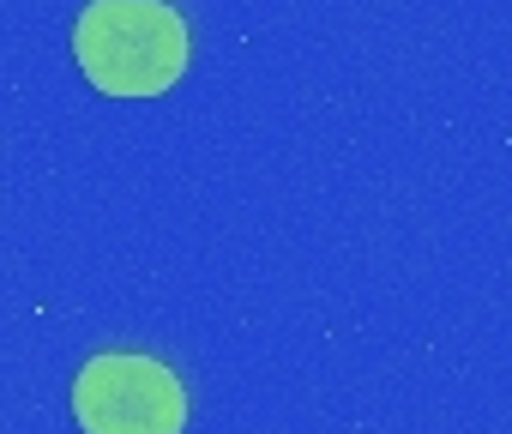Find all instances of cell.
I'll return each instance as SVG.
<instances>
[{
    "label": "cell",
    "instance_id": "cell-1",
    "mask_svg": "<svg viewBox=\"0 0 512 434\" xmlns=\"http://www.w3.org/2000/svg\"><path fill=\"white\" fill-rule=\"evenodd\" d=\"M73 55L103 97H163L187 73V19L169 0H91Z\"/></svg>",
    "mask_w": 512,
    "mask_h": 434
},
{
    "label": "cell",
    "instance_id": "cell-2",
    "mask_svg": "<svg viewBox=\"0 0 512 434\" xmlns=\"http://www.w3.org/2000/svg\"><path fill=\"white\" fill-rule=\"evenodd\" d=\"M73 416L85 434H181L187 428V386L157 356L103 350L73 380Z\"/></svg>",
    "mask_w": 512,
    "mask_h": 434
}]
</instances>
